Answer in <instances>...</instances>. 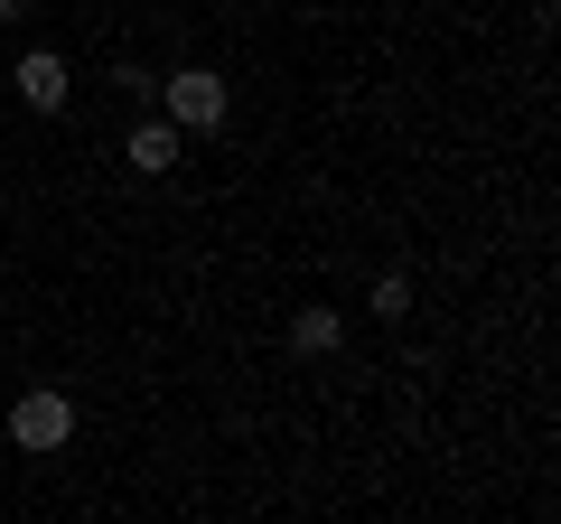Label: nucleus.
<instances>
[{"label": "nucleus", "instance_id": "nucleus-8", "mask_svg": "<svg viewBox=\"0 0 561 524\" xmlns=\"http://www.w3.org/2000/svg\"><path fill=\"white\" fill-rule=\"evenodd\" d=\"M20 10H28V0H0V20H20Z\"/></svg>", "mask_w": 561, "mask_h": 524}, {"label": "nucleus", "instance_id": "nucleus-5", "mask_svg": "<svg viewBox=\"0 0 561 524\" xmlns=\"http://www.w3.org/2000/svg\"><path fill=\"white\" fill-rule=\"evenodd\" d=\"M337 338H346L337 309H300V319H290V356H337Z\"/></svg>", "mask_w": 561, "mask_h": 524}, {"label": "nucleus", "instance_id": "nucleus-1", "mask_svg": "<svg viewBox=\"0 0 561 524\" xmlns=\"http://www.w3.org/2000/svg\"><path fill=\"white\" fill-rule=\"evenodd\" d=\"M10 441H20L28 459H57V449L76 441V403H66L57 384H28L20 403H10Z\"/></svg>", "mask_w": 561, "mask_h": 524}, {"label": "nucleus", "instance_id": "nucleus-6", "mask_svg": "<svg viewBox=\"0 0 561 524\" xmlns=\"http://www.w3.org/2000/svg\"><path fill=\"white\" fill-rule=\"evenodd\" d=\"M365 309H375L383 328H393V319H412V282H402V272H383V282H375V300H365Z\"/></svg>", "mask_w": 561, "mask_h": 524}, {"label": "nucleus", "instance_id": "nucleus-2", "mask_svg": "<svg viewBox=\"0 0 561 524\" xmlns=\"http://www.w3.org/2000/svg\"><path fill=\"white\" fill-rule=\"evenodd\" d=\"M225 103H234V94H225L216 66H179V76H160V113L179 122V132H216Z\"/></svg>", "mask_w": 561, "mask_h": 524}, {"label": "nucleus", "instance_id": "nucleus-7", "mask_svg": "<svg viewBox=\"0 0 561 524\" xmlns=\"http://www.w3.org/2000/svg\"><path fill=\"white\" fill-rule=\"evenodd\" d=\"M113 84H122L131 103H160V76H150V66H131V57H122V76H113Z\"/></svg>", "mask_w": 561, "mask_h": 524}, {"label": "nucleus", "instance_id": "nucleus-3", "mask_svg": "<svg viewBox=\"0 0 561 524\" xmlns=\"http://www.w3.org/2000/svg\"><path fill=\"white\" fill-rule=\"evenodd\" d=\"M10 84H20V103H28V113H66V94H76V76H66V57H57V47H28V57L10 66Z\"/></svg>", "mask_w": 561, "mask_h": 524}, {"label": "nucleus", "instance_id": "nucleus-4", "mask_svg": "<svg viewBox=\"0 0 561 524\" xmlns=\"http://www.w3.org/2000/svg\"><path fill=\"white\" fill-rule=\"evenodd\" d=\"M179 141H187V132L160 113V122H140V132H131V150H122V160H131L140 179H169V169H179Z\"/></svg>", "mask_w": 561, "mask_h": 524}]
</instances>
